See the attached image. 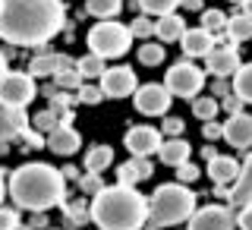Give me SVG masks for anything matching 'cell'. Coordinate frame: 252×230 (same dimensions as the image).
Masks as SVG:
<instances>
[{
    "label": "cell",
    "mask_w": 252,
    "mask_h": 230,
    "mask_svg": "<svg viewBox=\"0 0 252 230\" xmlns=\"http://www.w3.org/2000/svg\"><path fill=\"white\" fill-rule=\"evenodd\" d=\"M205 85V73L195 63L180 60L167 69V79H164V89L170 92V98H195Z\"/></svg>",
    "instance_id": "7"
},
{
    "label": "cell",
    "mask_w": 252,
    "mask_h": 230,
    "mask_svg": "<svg viewBox=\"0 0 252 230\" xmlns=\"http://www.w3.org/2000/svg\"><path fill=\"white\" fill-rule=\"evenodd\" d=\"M85 218H89L85 205H66V224H69V227H79V224H85Z\"/></svg>",
    "instance_id": "36"
},
{
    "label": "cell",
    "mask_w": 252,
    "mask_h": 230,
    "mask_svg": "<svg viewBox=\"0 0 252 230\" xmlns=\"http://www.w3.org/2000/svg\"><path fill=\"white\" fill-rule=\"evenodd\" d=\"M85 44H89V54H94V57L114 60V57H123V54L129 51L132 35H129V29H126V26H120V22L101 19L98 26L89 29V35H85Z\"/></svg>",
    "instance_id": "5"
},
{
    "label": "cell",
    "mask_w": 252,
    "mask_h": 230,
    "mask_svg": "<svg viewBox=\"0 0 252 230\" xmlns=\"http://www.w3.org/2000/svg\"><path fill=\"white\" fill-rule=\"evenodd\" d=\"M195 211V193L183 183H164L158 186L148 199V221L142 230H158V227H173L192 218Z\"/></svg>",
    "instance_id": "4"
},
{
    "label": "cell",
    "mask_w": 252,
    "mask_h": 230,
    "mask_svg": "<svg viewBox=\"0 0 252 230\" xmlns=\"http://www.w3.org/2000/svg\"><path fill=\"white\" fill-rule=\"evenodd\" d=\"M202 155H205V161H211V158H215L218 152H215V148H211V145H205V152H202Z\"/></svg>",
    "instance_id": "48"
},
{
    "label": "cell",
    "mask_w": 252,
    "mask_h": 230,
    "mask_svg": "<svg viewBox=\"0 0 252 230\" xmlns=\"http://www.w3.org/2000/svg\"><path fill=\"white\" fill-rule=\"evenodd\" d=\"M139 6L148 16H170L180 6V0H139Z\"/></svg>",
    "instance_id": "28"
},
{
    "label": "cell",
    "mask_w": 252,
    "mask_h": 230,
    "mask_svg": "<svg viewBox=\"0 0 252 230\" xmlns=\"http://www.w3.org/2000/svg\"><path fill=\"white\" fill-rule=\"evenodd\" d=\"M101 95L104 98H129L132 92L139 89V79L132 66H110L101 73Z\"/></svg>",
    "instance_id": "8"
},
{
    "label": "cell",
    "mask_w": 252,
    "mask_h": 230,
    "mask_svg": "<svg viewBox=\"0 0 252 230\" xmlns=\"http://www.w3.org/2000/svg\"><path fill=\"white\" fill-rule=\"evenodd\" d=\"M66 10L60 0H0V38L6 44L38 47L60 35Z\"/></svg>",
    "instance_id": "1"
},
{
    "label": "cell",
    "mask_w": 252,
    "mask_h": 230,
    "mask_svg": "<svg viewBox=\"0 0 252 230\" xmlns=\"http://www.w3.org/2000/svg\"><path fill=\"white\" fill-rule=\"evenodd\" d=\"M16 224H19V215L13 208H0V230H13Z\"/></svg>",
    "instance_id": "39"
},
{
    "label": "cell",
    "mask_w": 252,
    "mask_h": 230,
    "mask_svg": "<svg viewBox=\"0 0 252 230\" xmlns=\"http://www.w3.org/2000/svg\"><path fill=\"white\" fill-rule=\"evenodd\" d=\"M110 164H114V148L110 145H94L85 152V170L89 173H101V170H107Z\"/></svg>",
    "instance_id": "23"
},
{
    "label": "cell",
    "mask_w": 252,
    "mask_h": 230,
    "mask_svg": "<svg viewBox=\"0 0 252 230\" xmlns=\"http://www.w3.org/2000/svg\"><path fill=\"white\" fill-rule=\"evenodd\" d=\"M32 123H35V130H38V132H54V130L60 126V114L47 107V110H41V114L32 117Z\"/></svg>",
    "instance_id": "32"
},
{
    "label": "cell",
    "mask_w": 252,
    "mask_h": 230,
    "mask_svg": "<svg viewBox=\"0 0 252 230\" xmlns=\"http://www.w3.org/2000/svg\"><path fill=\"white\" fill-rule=\"evenodd\" d=\"M3 76H6V57L0 54V79H3Z\"/></svg>",
    "instance_id": "49"
},
{
    "label": "cell",
    "mask_w": 252,
    "mask_h": 230,
    "mask_svg": "<svg viewBox=\"0 0 252 230\" xmlns=\"http://www.w3.org/2000/svg\"><path fill=\"white\" fill-rule=\"evenodd\" d=\"M224 32H227V41H249V38H252V19L243 16V13L227 16Z\"/></svg>",
    "instance_id": "25"
},
{
    "label": "cell",
    "mask_w": 252,
    "mask_h": 230,
    "mask_svg": "<svg viewBox=\"0 0 252 230\" xmlns=\"http://www.w3.org/2000/svg\"><path fill=\"white\" fill-rule=\"evenodd\" d=\"M192 114L199 117L202 123L215 120V117H218V101H215V98H208V95H205V98H195V101H192Z\"/></svg>",
    "instance_id": "29"
},
{
    "label": "cell",
    "mask_w": 252,
    "mask_h": 230,
    "mask_svg": "<svg viewBox=\"0 0 252 230\" xmlns=\"http://www.w3.org/2000/svg\"><path fill=\"white\" fill-rule=\"evenodd\" d=\"M13 230H32V227H22V224H16V227H13Z\"/></svg>",
    "instance_id": "50"
},
{
    "label": "cell",
    "mask_w": 252,
    "mask_h": 230,
    "mask_svg": "<svg viewBox=\"0 0 252 230\" xmlns=\"http://www.w3.org/2000/svg\"><path fill=\"white\" fill-rule=\"evenodd\" d=\"M183 32H186V22H183V16H177V13L161 16V19L155 22V35L161 38V41H180Z\"/></svg>",
    "instance_id": "22"
},
{
    "label": "cell",
    "mask_w": 252,
    "mask_h": 230,
    "mask_svg": "<svg viewBox=\"0 0 252 230\" xmlns=\"http://www.w3.org/2000/svg\"><path fill=\"white\" fill-rule=\"evenodd\" d=\"M79 145H82L79 132L73 130V126H63V123H60L54 132H47V139H44V148H51L54 155H63V158L76 155V152H79Z\"/></svg>",
    "instance_id": "15"
},
{
    "label": "cell",
    "mask_w": 252,
    "mask_h": 230,
    "mask_svg": "<svg viewBox=\"0 0 252 230\" xmlns=\"http://www.w3.org/2000/svg\"><path fill=\"white\" fill-rule=\"evenodd\" d=\"M3 196H6V180H3V170H0V202H3Z\"/></svg>",
    "instance_id": "47"
},
{
    "label": "cell",
    "mask_w": 252,
    "mask_h": 230,
    "mask_svg": "<svg viewBox=\"0 0 252 230\" xmlns=\"http://www.w3.org/2000/svg\"><path fill=\"white\" fill-rule=\"evenodd\" d=\"M199 173H202V170L195 167L192 161H186V164H180V167H177V180L186 186V183H192V180H199Z\"/></svg>",
    "instance_id": "37"
},
{
    "label": "cell",
    "mask_w": 252,
    "mask_h": 230,
    "mask_svg": "<svg viewBox=\"0 0 252 230\" xmlns=\"http://www.w3.org/2000/svg\"><path fill=\"white\" fill-rule=\"evenodd\" d=\"M205 60H208V73H215V76H233L240 69L236 44L224 41V38H215V47H211V54Z\"/></svg>",
    "instance_id": "12"
},
{
    "label": "cell",
    "mask_w": 252,
    "mask_h": 230,
    "mask_svg": "<svg viewBox=\"0 0 252 230\" xmlns=\"http://www.w3.org/2000/svg\"><path fill=\"white\" fill-rule=\"evenodd\" d=\"M236 224H240L243 230H252V202L243 205V211H240V218H236Z\"/></svg>",
    "instance_id": "42"
},
{
    "label": "cell",
    "mask_w": 252,
    "mask_h": 230,
    "mask_svg": "<svg viewBox=\"0 0 252 230\" xmlns=\"http://www.w3.org/2000/svg\"><path fill=\"white\" fill-rule=\"evenodd\" d=\"M208 177L215 180L218 186L236 183V177H240V164H236L233 158H227V155H215L208 161Z\"/></svg>",
    "instance_id": "19"
},
{
    "label": "cell",
    "mask_w": 252,
    "mask_h": 230,
    "mask_svg": "<svg viewBox=\"0 0 252 230\" xmlns=\"http://www.w3.org/2000/svg\"><path fill=\"white\" fill-rule=\"evenodd\" d=\"M89 218L101 230H142L148 221V199L132 186H101L89 205Z\"/></svg>",
    "instance_id": "3"
},
{
    "label": "cell",
    "mask_w": 252,
    "mask_h": 230,
    "mask_svg": "<svg viewBox=\"0 0 252 230\" xmlns=\"http://www.w3.org/2000/svg\"><path fill=\"white\" fill-rule=\"evenodd\" d=\"M98 189H101V173H89V177H85L82 180V193H98Z\"/></svg>",
    "instance_id": "41"
},
{
    "label": "cell",
    "mask_w": 252,
    "mask_h": 230,
    "mask_svg": "<svg viewBox=\"0 0 252 230\" xmlns=\"http://www.w3.org/2000/svg\"><path fill=\"white\" fill-rule=\"evenodd\" d=\"M233 95L243 104H252V63H240V69L233 73Z\"/></svg>",
    "instance_id": "24"
},
{
    "label": "cell",
    "mask_w": 252,
    "mask_h": 230,
    "mask_svg": "<svg viewBox=\"0 0 252 230\" xmlns=\"http://www.w3.org/2000/svg\"><path fill=\"white\" fill-rule=\"evenodd\" d=\"M76 69H79V76L82 79H101V73H104V60L101 57H94V54H85V57H79L76 60Z\"/></svg>",
    "instance_id": "27"
},
{
    "label": "cell",
    "mask_w": 252,
    "mask_h": 230,
    "mask_svg": "<svg viewBox=\"0 0 252 230\" xmlns=\"http://www.w3.org/2000/svg\"><path fill=\"white\" fill-rule=\"evenodd\" d=\"M220 139H227L233 148H249L252 145V117L249 114H230V120L220 126Z\"/></svg>",
    "instance_id": "13"
},
{
    "label": "cell",
    "mask_w": 252,
    "mask_h": 230,
    "mask_svg": "<svg viewBox=\"0 0 252 230\" xmlns=\"http://www.w3.org/2000/svg\"><path fill=\"white\" fill-rule=\"evenodd\" d=\"M224 26H227V13H220V10H205L202 13V26L199 29H205V32L215 35V32H220Z\"/></svg>",
    "instance_id": "33"
},
{
    "label": "cell",
    "mask_w": 252,
    "mask_h": 230,
    "mask_svg": "<svg viewBox=\"0 0 252 230\" xmlns=\"http://www.w3.org/2000/svg\"><path fill=\"white\" fill-rule=\"evenodd\" d=\"M230 3H243V0H230Z\"/></svg>",
    "instance_id": "52"
},
{
    "label": "cell",
    "mask_w": 252,
    "mask_h": 230,
    "mask_svg": "<svg viewBox=\"0 0 252 230\" xmlns=\"http://www.w3.org/2000/svg\"><path fill=\"white\" fill-rule=\"evenodd\" d=\"M186 10H202V0H180Z\"/></svg>",
    "instance_id": "45"
},
{
    "label": "cell",
    "mask_w": 252,
    "mask_h": 230,
    "mask_svg": "<svg viewBox=\"0 0 252 230\" xmlns=\"http://www.w3.org/2000/svg\"><path fill=\"white\" fill-rule=\"evenodd\" d=\"M26 126H29L26 110H13V107H3V104H0V142L19 136Z\"/></svg>",
    "instance_id": "20"
},
{
    "label": "cell",
    "mask_w": 252,
    "mask_h": 230,
    "mask_svg": "<svg viewBox=\"0 0 252 230\" xmlns=\"http://www.w3.org/2000/svg\"><path fill=\"white\" fill-rule=\"evenodd\" d=\"M152 161L148 158H129L126 164H120V170H117V183L120 186H132L136 189V183H142V180L152 177Z\"/></svg>",
    "instance_id": "17"
},
{
    "label": "cell",
    "mask_w": 252,
    "mask_h": 230,
    "mask_svg": "<svg viewBox=\"0 0 252 230\" xmlns=\"http://www.w3.org/2000/svg\"><path fill=\"white\" fill-rule=\"evenodd\" d=\"M76 60L66 57V54H38L35 60L29 63V76L38 79V76H57L63 69H73Z\"/></svg>",
    "instance_id": "14"
},
{
    "label": "cell",
    "mask_w": 252,
    "mask_h": 230,
    "mask_svg": "<svg viewBox=\"0 0 252 230\" xmlns=\"http://www.w3.org/2000/svg\"><path fill=\"white\" fill-rule=\"evenodd\" d=\"M158 158L167 167H180V164L189 161V142L186 139H164L161 148H158Z\"/></svg>",
    "instance_id": "21"
},
{
    "label": "cell",
    "mask_w": 252,
    "mask_h": 230,
    "mask_svg": "<svg viewBox=\"0 0 252 230\" xmlns=\"http://www.w3.org/2000/svg\"><path fill=\"white\" fill-rule=\"evenodd\" d=\"M38 95V85L29 73L19 69H6V76L0 79V104L13 107V110H26Z\"/></svg>",
    "instance_id": "6"
},
{
    "label": "cell",
    "mask_w": 252,
    "mask_h": 230,
    "mask_svg": "<svg viewBox=\"0 0 252 230\" xmlns=\"http://www.w3.org/2000/svg\"><path fill=\"white\" fill-rule=\"evenodd\" d=\"M139 63L142 66H158V63H164V44H142L139 47Z\"/></svg>",
    "instance_id": "31"
},
{
    "label": "cell",
    "mask_w": 252,
    "mask_h": 230,
    "mask_svg": "<svg viewBox=\"0 0 252 230\" xmlns=\"http://www.w3.org/2000/svg\"><path fill=\"white\" fill-rule=\"evenodd\" d=\"M180 41H183L180 47H183L189 57H208L211 47H215V35L205 32V29H186Z\"/></svg>",
    "instance_id": "18"
},
{
    "label": "cell",
    "mask_w": 252,
    "mask_h": 230,
    "mask_svg": "<svg viewBox=\"0 0 252 230\" xmlns=\"http://www.w3.org/2000/svg\"><path fill=\"white\" fill-rule=\"evenodd\" d=\"M19 136L29 142V148H44V136H41V132H35V130H29V126L19 132Z\"/></svg>",
    "instance_id": "40"
},
{
    "label": "cell",
    "mask_w": 252,
    "mask_h": 230,
    "mask_svg": "<svg viewBox=\"0 0 252 230\" xmlns=\"http://www.w3.org/2000/svg\"><path fill=\"white\" fill-rule=\"evenodd\" d=\"M85 10H89V16H98V19H114L123 10V0H85Z\"/></svg>",
    "instance_id": "26"
},
{
    "label": "cell",
    "mask_w": 252,
    "mask_h": 230,
    "mask_svg": "<svg viewBox=\"0 0 252 230\" xmlns=\"http://www.w3.org/2000/svg\"><path fill=\"white\" fill-rule=\"evenodd\" d=\"M240 6H243V16H249V19H252V0H243Z\"/></svg>",
    "instance_id": "46"
},
{
    "label": "cell",
    "mask_w": 252,
    "mask_h": 230,
    "mask_svg": "<svg viewBox=\"0 0 252 230\" xmlns=\"http://www.w3.org/2000/svg\"><path fill=\"white\" fill-rule=\"evenodd\" d=\"M224 199L233 205H246V202H252V155L246 158V164L240 167V177H236V183L224 193Z\"/></svg>",
    "instance_id": "16"
},
{
    "label": "cell",
    "mask_w": 252,
    "mask_h": 230,
    "mask_svg": "<svg viewBox=\"0 0 252 230\" xmlns=\"http://www.w3.org/2000/svg\"><path fill=\"white\" fill-rule=\"evenodd\" d=\"M220 132H224V130H220V126H218L215 120H208V123H202V136H205V139H208V142H211V139H220Z\"/></svg>",
    "instance_id": "43"
},
{
    "label": "cell",
    "mask_w": 252,
    "mask_h": 230,
    "mask_svg": "<svg viewBox=\"0 0 252 230\" xmlns=\"http://www.w3.org/2000/svg\"><path fill=\"white\" fill-rule=\"evenodd\" d=\"M132 101H136V110L139 114H145V117H158V114H167V107H170V92L164 89V85H158V82H145V85H139L136 92H132Z\"/></svg>",
    "instance_id": "9"
},
{
    "label": "cell",
    "mask_w": 252,
    "mask_h": 230,
    "mask_svg": "<svg viewBox=\"0 0 252 230\" xmlns=\"http://www.w3.org/2000/svg\"><path fill=\"white\" fill-rule=\"evenodd\" d=\"M101 98L104 95H101L98 85H79V92H76V101H82V104H98Z\"/></svg>",
    "instance_id": "35"
},
{
    "label": "cell",
    "mask_w": 252,
    "mask_h": 230,
    "mask_svg": "<svg viewBox=\"0 0 252 230\" xmlns=\"http://www.w3.org/2000/svg\"><path fill=\"white\" fill-rule=\"evenodd\" d=\"M6 152V142H0V155H3Z\"/></svg>",
    "instance_id": "51"
},
{
    "label": "cell",
    "mask_w": 252,
    "mask_h": 230,
    "mask_svg": "<svg viewBox=\"0 0 252 230\" xmlns=\"http://www.w3.org/2000/svg\"><path fill=\"white\" fill-rule=\"evenodd\" d=\"M79 85H82V76H79V69H63V73L54 76V89H63V92H79Z\"/></svg>",
    "instance_id": "30"
},
{
    "label": "cell",
    "mask_w": 252,
    "mask_h": 230,
    "mask_svg": "<svg viewBox=\"0 0 252 230\" xmlns=\"http://www.w3.org/2000/svg\"><path fill=\"white\" fill-rule=\"evenodd\" d=\"M236 218L227 205H205L195 208L189 218V230H233Z\"/></svg>",
    "instance_id": "10"
},
{
    "label": "cell",
    "mask_w": 252,
    "mask_h": 230,
    "mask_svg": "<svg viewBox=\"0 0 252 230\" xmlns=\"http://www.w3.org/2000/svg\"><path fill=\"white\" fill-rule=\"evenodd\" d=\"M126 29H129L132 38H152V35H155V22L148 19V16H139V19H132V26H126Z\"/></svg>",
    "instance_id": "34"
},
{
    "label": "cell",
    "mask_w": 252,
    "mask_h": 230,
    "mask_svg": "<svg viewBox=\"0 0 252 230\" xmlns=\"http://www.w3.org/2000/svg\"><path fill=\"white\" fill-rule=\"evenodd\" d=\"M6 193L13 196L16 208L47 211V208L63 205V199H66V177L57 167H51V164L32 161V164H22V167H16L10 173Z\"/></svg>",
    "instance_id": "2"
},
{
    "label": "cell",
    "mask_w": 252,
    "mask_h": 230,
    "mask_svg": "<svg viewBox=\"0 0 252 230\" xmlns=\"http://www.w3.org/2000/svg\"><path fill=\"white\" fill-rule=\"evenodd\" d=\"M224 107H227V110H230V114H243V110H240V107H243V101H240V98H236V95H233V92H230V95H227V98H224Z\"/></svg>",
    "instance_id": "44"
},
{
    "label": "cell",
    "mask_w": 252,
    "mask_h": 230,
    "mask_svg": "<svg viewBox=\"0 0 252 230\" xmlns=\"http://www.w3.org/2000/svg\"><path fill=\"white\" fill-rule=\"evenodd\" d=\"M183 117H167L164 120V136H170V139H180V132H183Z\"/></svg>",
    "instance_id": "38"
},
{
    "label": "cell",
    "mask_w": 252,
    "mask_h": 230,
    "mask_svg": "<svg viewBox=\"0 0 252 230\" xmlns=\"http://www.w3.org/2000/svg\"><path fill=\"white\" fill-rule=\"evenodd\" d=\"M161 142H164V136L155 130V126H132V130H126V136H123V145L129 148L132 158L155 155L158 148H161Z\"/></svg>",
    "instance_id": "11"
}]
</instances>
